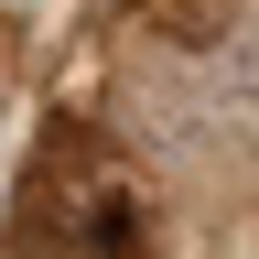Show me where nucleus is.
Here are the masks:
<instances>
[{
	"label": "nucleus",
	"mask_w": 259,
	"mask_h": 259,
	"mask_svg": "<svg viewBox=\"0 0 259 259\" xmlns=\"http://www.w3.org/2000/svg\"><path fill=\"white\" fill-rule=\"evenodd\" d=\"M130 238H141L130 184H108V162H97L87 141H65V151L32 162L22 216H11V238H0V259H119Z\"/></svg>",
	"instance_id": "nucleus-1"
}]
</instances>
